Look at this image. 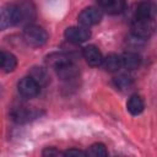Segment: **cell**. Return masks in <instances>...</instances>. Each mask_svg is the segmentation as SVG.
<instances>
[{"label":"cell","instance_id":"6da1fadb","mask_svg":"<svg viewBox=\"0 0 157 157\" xmlns=\"http://www.w3.org/2000/svg\"><path fill=\"white\" fill-rule=\"evenodd\" d=\"M13 6V17H15V26H28L36 20V6L31 0H21Z\"/></svg>","mask_w":157,"mask_h":157},{"label":"cell","instance_id":"7a4b0ae2","mask_svg":"<svg viewBox=\"0 0 157 157\" xmlns=\"http://www.w3.org/2000/svg\"><path fill=\"white\" fill-rule=\"evenodd\" d=\"M23 39L27 44L32 47H42L48 40V33L44 28L39 26L28 25L23 31Z\"/></svg>","mask_w":157,"mask_h":157},{"label":"cell","instance_id":"3957f363","mask_svg":"<svg viewBox=\"0 0 157 157\" xmlns=\"http://www.w3.org/2000/svg\"><path fill=\"white\" fill-rule=\"evenodd\" d=\"M102 17H103L102 10H101L99 7H93V6H91V7L83 9V10L80 12L77 20H78V23H80L81 26L88 28V27H91V26L98 25V23L101 22Z\"/></svg>","mask_w":157,"mask_h":157},{"label":"cell","instance_id":"277c9868","mask_svg":"<svg viewBox=\"0 0 157 157\" xmlns=\"http://www.w3.org/2000/svg\"><path fill=\"white\" fill-rule=\"evenodd\" d=\"M131 29L134 36L139 38H148L155 31V20H139L132 18L131 21Z\"/></svg>","mask_w":157,"mask_h":157},{"label":"cell","instance_id":"5b68a950","mask_svg":"<svg viewBox=\"0 0 157 157\" xmlns=\"http://www.w3.org/2000/svg\"><path fill=\"white\" fill-rule=\"evenodd\" d=\"M17 90L21 96H23L26 98H33L39 94L40 86L31 76H26V77L21 78L20 82L17 83Z\"/></svg>","mask_w":157,"mask_h":157},{"label":"cell","instance_id":"8992f818","mask_svg":"<svg viewBox=\"0 0 157 157\" xmlns=\"http://www.w3.org/2000/svg\"><path fill=\"white\" fill-rule=\"evenodd\" d=\"M64 36L69 42H71L74 44H78V43H83V42L88 40L90 37H91V32L87 27H83V26L76 27V26H74V27L66 28Z\"/></svg>","mask_w":157,"mask_h":157},{"label":"cell","instance_id":"52a82bcc","mask_svg":"<svg viewBox=\"0 0 157 157\" xmlns=\"http://www.w3.org/2000/svg\"><path fill=\"white\" fill-rule=\"evenodd\" d=\"M40 117V112L38 109H33V108H18L12 110L11 113V119L17 123V124H26L28 121H32L37 118Z\"/></svg>","mask_w":157,"mask_h":157},{"label":"cell","instance_id":"ba28073f","mask_svg":"<svg viewBox=\"0 0 157 157\" xmlns=\"http://www.w3.org/2000/svg\"><path fill=\"white\" fill-rule=\"evenodd\" d=\"M156 5L152 0H142L137 4L134 18L139 20H155Z\"/></svg>","mask_w":157,"mask_h":157},{"label":"cell","instance_id":"9c48e42d","mask_svg":"<svg viewBox=\"0 0 157 157\" xmlns=\"http://www.w3.org/2000/svg\"><path fill=\"white\" fill-rule=\"evenodd\" d=\"M99 9L109 15H118L125 10V0H96Z\"/></svg>","mask_w":157,"mask_h":157},{"label":"cell","instance_id":"30bf717a","mask_svg":"<svg viewBox=\"0 0 157 157\" xmlns=\"http://www.w3.org/2000/svg\"><path fill=\"white\" fill-rule=\"evenodd\" d=\"M82 55L86 59L87 64L91 66H101L103 61L102 53L96 45H87L82 50Z\"/></svg>","mask_w":157,"mask_h":157},{"label":"cell","instance_id":"8fae6325","mask_svg":"<svg viewBox=\"0 0 157 157\" xmlns=\"http://www.w3.org/2000/svg\"><path fill=\"white\" fill-rule=\"evenodd\" d=\"M55 70H56V75L59 76V78L65 80V81L74 80L78 76V69L72 61L65 63V64L55 67Z\"/></svg>","mask_w":157,"mask_h":157},{"label":"cell","instance_id":"7c38bea8","mask_svg":"<svg viewBox=\"0 0 157 157\" xmlns=\"http://www.w3.org/2000/svg\"><path fill=\"white\" fill-rule=\"evenodd\" d=\"M10 26H15L12 4L0 7V31H4Z\"/></svg>","mask_w":157,"mask_h":157},{"label":"cell","instance_id":"4fadbf2b","mask_svg":"<svg viewBox=\"0 0 157 157\" xmlns=\"http://www.w3.org/2000/svg\"><path fill=\"white\" fill-rule=\"evenodd\" d=\"M121 66H124L126 70H135L140 66L141 64V58L137 53L134 52H125L120 56Z\"/></svg>","mask_w":157,"mask_h":157},{"label":"cell","instance_id":"5bb4252c","mask_svg":"<svg viewBox=\"0 0 157 157\" xmlns=\"http://www.w3.org/2000/svg\"><path fill=\"white\" fill-rule=\"evenodd\" d=\"M126 108H128V110L131 115H139V114L142 113V110L145 108V104H144L142 98L139 94H132L128 99Z\"/></svg>","mask_w":157,"mask_h":157},{"label":"cell","instance_id":"9a60e30c","mask_svg":"<svg viewBox=\"0 0 157 157\" xmlns=\"http://www.w3.org/2000/svg\"><path fill=\"white\" fill-rule=\"evenodd\" d=\"M102 65H103V67H104L107 71H109V72H115V71H118V70L121 67L120 56H119L118 54L110 53V54H108L105 58H103Z\"/></svg>","mask_w":157,"mask_h":157},{"label":"cell","instance_id":"2e32d148","mask_svg":"<svg viewBox=\"0 0 157 157\" xmlns=\"http://www.w3.org/2000/svg\"><path fill=\"white\" fill-rule=\"evenodd\" d=\"M69 61H72V60H71L70 55H67V54H65V53H59V52H56V53H52V54H49V55L47 56V63H48V65L53 66L54 69L58 67V66H60V65H63V64H65V63H69Z\"/></svg>","mask_w":157,"mask_h":157},{"label":"cell","instance_id":"e0dca14e","mask_svg":"<svg viewBox=\"0 0 157 157\" xmlns=\"http://www.w3.org/2000/svg\"><path fill=\"white\" fill-rule=\"evenodd\" d=\"M29 76L42 87V86H45L48 82H49V75L48 72L45 71V69L43 67H38V66H34L29 71Z\"/></svg>","mask_w":157,"mask_h":157},{"label":"cell","instance_id":"ac0fdd59","mask_svg":"<svg viewBox=\"0 0 157 157\" xmlns=\"http://www.w3.org/2000/svg\"><path fill=\"white\" fill-rule=\"evenodd\" d=\"M132 78L128 75H118L113 78V85L115 86L117 90L119 91H128L132 87Z\"/></svg>","mask_w":157,"mask_h":157},{"label":"cell","instance_id":"d6986e66","mask_svg":"<svg viewBox=\"0 0 157 157\" xmlns=\"http://www.w3.org/2000/svg\"><path fill=\"white\" fill-rule=\"evenodd\" d=\"M17 66V59L13 54L11 53H7L5 52V58H4V64H2V67L1 70H4L5 72H11L16 69Z\"/></svg>","mask_w":157,"mask_h":157},{"label":"cell","instance_id":"ffe728a7","mask_svg":"<svg viewBox=\"0 0 157 157\" xmlns=\"http://www.w3.org/2000/svg\"><path fill=\"white\" fill-rule=\"evenodd\" d=\"M87 155H91V156H98V157H105L108 156V151L105 148V146L103 144H93L86 152Z\"/></svg>","mask_w":157,"mask_h":157},{"label":"cell","instance_id":"44dd1931","mask_svg":"<svg viewBox=\"0 0 157 157\" xmlns=\"http://www.w3.org/2000/svg\"><path fill=\"white\" fill-rule=\"evenodd\" d=\"M64 156H86L87 153L85 151H81V150H77V148H70L65 152H63Z\"/></svg>","mask_w":157,"mask_h":157},{"label":"cell","instance_id":"7402d4cb","mask_svg":"<svg viewBox=\"0 0 157 157\" xmlns=\"http://www.w3.org/2000/svg\"><path fill=\"white\" fill-rule=\"evenodd\" d=\"M59 155H63V152H60L59 150H56L55 147H48L43 151V156H59Z\"/></svg>","mask_w":157,"mask_h":157},{"label":"cell","instance_id":"603a6c76","mask_svg":"<svg viewBox=\"0 0 157 157\" xmlns=\"http://www.w3.org/2000/svg\"><path fill=\"white\" fill-rule=\"evenodd\" d=\"M4 58H5V52H1V50H0V69L2 67V64H4Z\"/></svg>","mask_w":157,"mask_h":157}]
</instances>
